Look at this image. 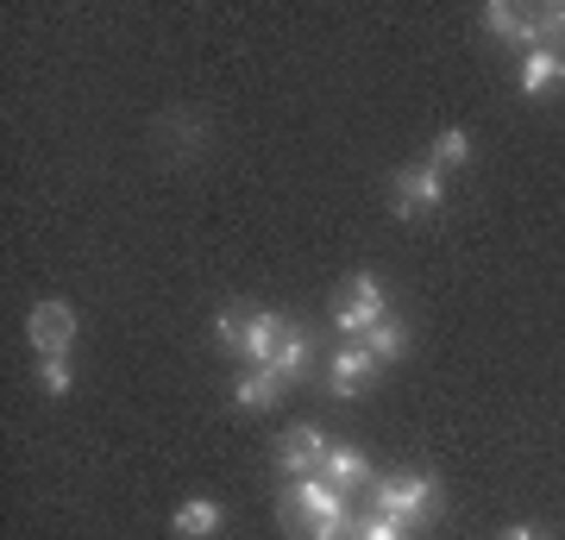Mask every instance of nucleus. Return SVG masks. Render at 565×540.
<instances>
[{"label": "nucleus", "instance_id": "7ed1b4c3", "mask_svg": "<svg viewBox=\"0 0 565 540\" xmlns=\"http://www.w3.org/2000/svg\"><path fill=\"white\" fill-rule=\"evenodd\" d=\"M377 320H390L384 283L371 277V271H359V277H345V296L333 301V327L345 333V346H364V333H371Z\"/></svg>", "mask_w": 565, "mask_h": 540}, {"label": "nucleus", "instance_id": "f3484780", "mask_svg": "<svg viewBox=\"0 0 565 540\" xmlns=\"http://www.w3.org/2000/svg\"><path fill=\"white\" fill-rule=\"evenodd\" d=\"M352 540H415V528H403V521L377 516V509H364V516L352 521Z\"/></svg>", "mask_w": 565, "mask_h": 540}, {"label": "nucleus", "instance_id": "423d86ee", "mask_svg": "<svg viewBox=\"0 0 565 540\" xmlns=\"http://www.w3.org/2000/svg\"><path fill=\"white\" fill-rule=\"evenodd\" d=\"M327 427H315V421H302V427H289L282 434V446H277V465H282V478H315L321 472V459H327Z\"/></svg>", "mask_w": 565, "mask_h": 540}, {"label": "nucleus", "instance_id": "412c9836", "mask_svg": "<svg viewBox=\"0 0 565 540\" xmlns=\"http://www.w3.org/2000/svg\"><path fill=\"white\" fill-rule=\"evenodd\" d=\"M352 521L359 516H327V521H315L302 540H352Z\"/></svg>", "mask_w": 565, "mask_h": 540}, {"label": "nucleus", "instance_id": "9d476101", "mask_svg": "<svg viewBox=\"0 0 565 540\" xmlns=\"http://www.w3.org/2000/svg\"><path fill=\"white\" fill-rule=\"evenodd\" d=\"M270 371H277L282 383H302L308 371H315V333H308L302 320L282 327V346H277V359H270Z\"/></svg>", "mask_w": 565, "mask_h": 540}, {"label": "nucleus", "instance_id": "20e7f679", "mask_svg": "<svg viewBox=\"0 0 565 540\" xmlns=\"http://www.w3.org/2000/svg\"><path fill=\"white\" fill-rule=\"evenodd\" d=\"M446 201V170H434V163H403L396 177H390V214L396 221H422V214H434Z\"/></svg>", "mask_w": 565, "mask_h": 540}, {"label": "nucleus", "instance_id": "4be33fe9", "mask_svg": "<svg viewBox=\"0 0 565 540\" xmlns=\"http://www.w3.org/2000/svg\"><path fill=\"white\" fill-rule=\"evenodd\" d=\"M497 540H541L534 528H509V534H497Z\"/></svg>", "mask_w": 565, "mask_h": 540}, {"label": "nucleus", "instance_id": "0eeeda50", "mask_svg": "<svg viewBox=\"0 0 565 540\" xmlns=\"http://www.w3.org/2000/svg\"><path fill=\"white\" fill-rule=\"evenodd\" d=\"M484 25H490L503 44H515L522 57L546 44V39H541V7H509V0H490V7H484Z\"/></svg>", "mask_w": 565, "mask_h": 540}, {"label": "nucleus", "instance_id": "6e6552de", "mask_svg": "<svg viewBox=\"0 0 565 540\" xmlns=\"http://www.w3.org/2000/svg\"><path fill=\"white\" fill-rule=\"evenodd\" d=\"M377 378V359H371V346H340V352H333V364H327V390H333V396H359L364 383Z\"/></svg>", "mask_w": 565, "mask_h": 540}, {"label": "nucleus", "instance_id": "f8f14e48", "mask_svg": "<svg viewBox=\"0 0 565 540\" xmlns=\"http://www.w3.org/2000/svg\"><path fill=\"white\" fill-rule=\"evenodd\" d=\"M170 528H177V540H214L226 528V509L214 497H189V502H177Z\"/></svg>", "mask_w": 565, "mask_h": 540}, {"label": "nucleus", "instance_id": "4468645a", "mask_svg": "<svg viewBox=\"0 0 565 540\" xmlns=\"http://www.w3.org/2000/svg\"><path fill=\"white\" fill-rule=\"evenodd\" d=\"M282 327H289V315H245V346L239 359L245 364H270L282 346Z\"/></svg>", "mask_w": 565, "mask_h": 540}, {"label": "nucleus", "instance_id": "a211bd4d", "mask_svg": "<svg viewBox=\"0 0 565 540\" xmlns=\"http://www.w3.org/2000/svg\"><path fill=\"white\" fill-rule=\"evenodd\" d=\"M239 346H245V315L226 308V315L214 320V352H221V359H239Z\"/></svg>", "mask_w": 565, "mask_h": 540}, {"label": "nucleus", "instance_id": "9b49d317", "mask_svg": "<svg viewBox=\"0 0 565 540\" xmlns=\"http://www.w3.org/2000/svg\"><path fill=\"white\" fill-rule=\"evenodd\" d=\"M282 390H289V383H282L270 364H252V371L233 383V409H239V415H264V409H277Z\"/></svg>", "mask_w": 565, "mask_h": 540}, {"label": "nucleus", "instance_id": "39448f33", "mask_svg": "<svg viewBox=\"0 0 565 540\" xmlns=\"http://www.w3.org/2000/svg\"><path fill=\"white\" fill-rule=\"evenodd\" d=\"M82 320L70 301H39L32 315H25V340L39 346V359H70V346H76Z\"/></svg>", "mask_w": 565, "mask_h": 540}, {"label": "nucleus", "instance_id": "f03ea898", "mask_svg": "<svg viewBox=\"0 0 565 540\" xmlns=\"http://www.w3.org/2000/svg\"><path fill=\"white\" fill-rule=\"evenodd\" d=\"M327 516H352V497L333 490L321 472H315V478H289V490H282V528H289V534H308V528L327 521Z\"/></svg>", "mask_w": 565, "mask_h": 540}, {"label": "nucleus", "instance_id": "6ab92c4d", "mask_svg": "<svg viewBox=\"0 0 565 540\" xmlns=\"http://www.w3.org/2000/svg\"><path fill=\"white\" fill-rule=\"evenodd\" d=\"M39 383H44V396H70L76 371H70V359H39Z\"/></svg>", "mask_w": 565, "mask_h": 540}, {"label": "nucleus", "instance_id": "1a4fd4ad", "mask_svg": "<svg viewBox=\"0 0 565 540\" xmlns=\"http://www.w3.org/2000/svg\"><path fill=\"white\" fill-rule=\"evenodd\" d=\"M321 478L333 484V490H345V497H352V490H364V484H377V472H371V459H364L359 446H327V459H321Z\"/></svg>", "mask_w": 565, "mask_h": 540}, {"label": "nucleus", "instance_id": "dca6fc26", "mask_svg": "<svg viewBox=\"0 0 565 540\" xmlns=\"http://www.w3.org/2000/svg\"><path fill=\"white\" fill-rule=\"evenodd\" d=\"M364 346H371V359H377V364H396V359L408 352V327L390 315V320H377V327L364 333Z\"/></svg>", "mask_w": 565, "mask_h": 540}, {"label": "nucleus", "instance_id": "2eb2a0df", "mask_svg": "<svg viewBox=\"0 0 565 540\" xmlns=\"http://www.w3.org/2000/svg\"><path fill=\"white\" fill-rule=\"evenodd\" d=\"M478 158V145H471V133L465 126H446V133H434V145H427V163L434 170H459V163Z\"/></svg>", "mask_w": 565, "mask_h": 540}, {"label": "nucleus", "instance_id": "f257e3e1", "mask_svg": "<svg viewBox=\"0 0 565 540\" xmlns=\"http://www.w3.org/2000/svg\"><path fill=\"white\" fill-rule=\"evenodd\" d=\"M434 502H440V484L427 478V472H390V478L371 484V509L403 521V528H422L434 516Z\"/></svg>", "mask_w": 565, "mask_h": 540}, {"label": "nucleus", "instance_id": "ddd939ff", "mask_svg": "<svg viewBox=\"0 0 565 540\" xmlns=\"http://www.w3.org/2000/svg\"><path fill=\"white\" fill-rule=\"evenodd\" d=\"M565 82V51H527L522 57V82H515V88H522L527 100H541V95H553V88H559Z\"/></svg>", "mask_w": 565, "mask_h": 540}, {"label": "nucleus", "instance_id": "aec40b11", "mask_svg": "<svg viewBox=\"0 0 565 540\" xmlns=\"http://www.w3.org/2000/svg\"><path fill=\"white\" fill-rule=\"evenodd\" d=\"M541 39H546V51H565V0L541 7Z\"/></svg>", "mask_w": 565, "mask_h": 540}]
</instances>
